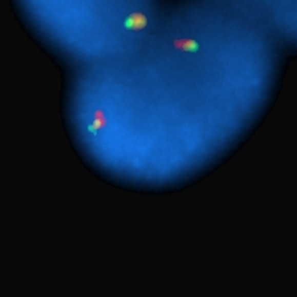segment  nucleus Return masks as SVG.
Wrapping results in <instances>:
<instances>
[{
	"label": "nucleus",
	"instance_id": "3",
	"mask_svg": "<svg viewBox=\"0 0 297 297\" xmlns=\"http://www.w3.org/2000/svg\"><path fill=\"white\" fill-rule=\"evenodd\" d=\"M172 46L181 52H190V53H195L199 51V43L191 38H177L173 39Z\"/></svg>",
	"mask_w": 297,
	"mask_h": 297
},
{
	"label": "nucleus",
	"instance_id": "1",
	"mask_svg": "<svg viewBox=\"0 0 297 297\" xmlns=\"http://www.w3.org/2000/svg\"><path fill=\"white\" fill-rule=\"evenodd\" d=\"M109 127V118L102 107L97 106L92 114V122L88 126V132L92 134H98L100 132H104Z\"/></svg>",
	"mask_w": 297,
	"mask_h": 297
},
{
	"label": "nucleus",
	"instance_id": "2",
	"mask_svg": "<svg viewBox=\"0 0 297 297\" xmlns=\"http://www.w3.org/2000/svg\"><path fill=\"white\" fill-rule=\"evenodd\" d=\"M149 25V18L144 12L134 11L127 16L126 21H124V29L131 30V31H142Z\"/></svg>",
	"mask_w": 297,
	"mask_h": 297
}]
</instances>
